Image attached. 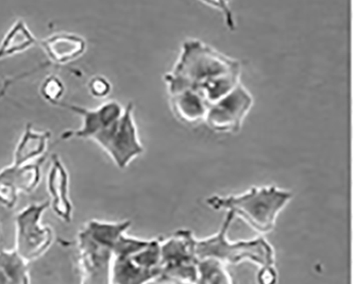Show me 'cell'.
I'll return each mask as SVG.
<instances>
[{
  "instance_id": "cell-8",
  "label": "cell",
  "mask_w": 354,
  "mask_h": 284,
  "mask_svg": "<svg viewBox=\"0 0 354 284\" xmlns=\"http://www.w3.org/2000/svg\"><path fill=\"white\" fill-rule=\"evenodd\" d=\"M49 206V200L29 205L15 218L17 234L14 250L28 263L41 258L53 244V229L41 222Z\"/></svg>"
},
{
  "instance_id": "cell-20",
  "label": "cell",
  "mask_w": 354,
  "mask_h": 284,
  "mask_svg": "<svg viewBox=\"0 0 354 284\" xmlns=\"http://www.w3.org/2000/svg\"><path fill=\"white\" fill-rule=\"evenodd\" d=\"M88 88L93 97L106 98L112 91V84L106 77L95 76L88 82Z\"/></svg>"
},
{
  "instance_id": "cell-17",
  "label": "cell",
  "mask_w": 354,
  "mask_h": 284,
  "mask_svg": "<svg viewBox=\"0 0 354 284\" xmlns=\"http://www.w3.org/2000/svg\"><path fill=\"white\" fill-rule=\"evenodd\" d=\"M0 272L8 284H30L28 262L14 249H0Z\"/></svg>"
},
{
  "instance_id": "cell-4",
  "label": "cell",
  "mask_w": 354,
  "mask_h": 284,
  "mask_svg": "<svg viewBox=\"0 0 354 284\" xmlns=\"http://www.w3.org/2000/svg\"><path fill=\"white\" fill-rule=\"evenodd\" d=\"M161 238L122 234L114 246L113 284H149L161 275Z\"/></svg>"
},
{
  "instance_id": "cell-12",
  "label": "cell",
  "mask_w": 354,
  "mask_h": 284,
  "mask_svg": "<svg viewBox=\"0 0 354 284\" xmlns=\"http://www.w3.org/2000/svg\"><path fill=\"white\" fill-rule=\"evenodd\" d=\"M47 189L50 196L49 204L55 214L63 222H72L74 207L69 197V173L58 155H53L51 159Z\"/></svg>"
},
{
  "instance_id": "cell-10",
  "label": "cell",
  "mask_w": 354,
  "mask_h": 284,
  "mask_svg": "<svg viewBox=\"0 0 354 284\" xmlns=\"http://www.w3.org/2000/svg\"><path fill=\"white\" fill-rule=\"evenodd\" d=\"M43 157L28 164H11L0 171V204L13 209L19 201V192L31 193L41 182Z\"/></svg>"
},
{
  "instance_id": "cell-11",
  "label": "cell",
  "mask_w": 354,
  "mask_h": 284,
  "mask_svg": "<svg viewBox=\"0 0 354 284\" xmlns=\"http://www.w3.org/2000/svg\"><path fill=\"white\" fill-rule=\"evenodd\" d=\"M55 106L65 108L71 112L79 114L82 117V125L80 129L65 131L61 137L62 140L72 139V138L92 140L97 133L102 132L116 122L124 113V106L115 100L104 102L96 109H86L83 106L64 104L62 102H58Z\"/></svg>"
},
{
  "instance_id": "cell-1",
  "label": "cell",
  "mask_w": 354,
  "mask_h": 284,
  "mask_svg": "<svg viewBox=\"0 0 354 284\" xmlns=\"http://www.w3.org/2000/svg\"><path fill=\"white\" fill-rule=\"evenodd\" d=\"M242 68L236 59L227 56L198 39L182 43L177 62L164 76L168 95L184 90H197L212 79Z\"/></svg>"
},
{
  "instance_id": "cell-15",
  "label": "cell",
  "mask_w": 354,
  "mask_h": 284,
  "mask_svg": "<svg viewBox=\"0 0 354 284\" xmlns=\"http://www.w3.org/2000/svg\"><path fill=\"white\" fill-rule=\"evenodd\" d=\"M50 138L51 133L49 131H37L32 126H26L23 135L14 151L12 164L21 167L45 157L44 153H46Z\"/></svg>"
},
{
  "instance_id": "cell-3",
  "label": "cell",
  "mask_w": 354,
  "mask_h": 284,
  "mask_svg": "<svg viewBox=\"0 0 354 284\" xmlns=\"http://www.w3.org/2000/svg\"><path fill=\"white\" fill-rule=\"evenodd\" d=\"M130 226V220H92L84 225L77 238L81 284H113L114 246Z\"/></svg>"
},
{
  "instance_id": "cell-14",
  "label": "cell",
  "mask_w": 354,
  "mask_h": 284,
  "mask_svg": "<svg viewBox=\"0 0 354 284\" xmlns=\"http://www.w3.org/2000/svg\"><path fill=\"white\" fill-rule=\"evenodd\" d=\"M171 113L180 123L187 126L205 124L209 104L196 90H184L168 95Z\"/></svg>"
},
{
  "instance_id": "cell-5",
  "label": "cell",
  "mask_w": 354,
  "mask_h": 284,
  "mask_svg": "<svg viewBox=\"0 0 354 284\" xmlns=\"http://www.w3.org/2000/svg\"><path fill=\"white\" fill-rule=\"evenodd\" d=\"M232 213L227 212L218 232L209 238L196 242L198 259H214L223 264H237L251 262L261 267L274 266V250L263 236L249 240L231 242L229 229L234 220Z\"/></svg>"
},
{
  "instance_id": "cell-9",
  "label": "cell",
  "mask_w": 354,
  "mask_h": 284,
  "mask_svg": "<svg viewBox=\"0 0 354 284\" xmlns=\"http://www.w3.org/2000/svg\"><path fill=\"white\" fill-rule=\"evenodd\" d=\"M253 104L252 94L241 82L230 94L209 106L205 124L215 133H239Z\"/></svg>"
},
{
  "instance_id": "cell-18",
  "label": "cell",
  "mask_w": 354,
  "mask_h": 284,
  "mask_svg": "<svg viewBox=\"0 0 354 284\" xmlns=\"http://www.w3.org/2000/svg\"><path fill=\"white\" fill-rule=\"evenodd\" d=\"M196 284H234L225 264L214 259L199 260Z\"/></svg>"
},
{
  "instance_id": "cell-6",
  "label": "cell",
  "mask_w": 354,
  "mask_h": 284,
  "mask_svg": "<svg viewBox=\"0 0 354 284\" xmlns=\"http://www.w3.org/2000/svg\"><path fill=\"white\" fill-rule=\"evenodd\" d=\"M197 238L189 229H180L169 238H161V275L159 284H196Z\"/></svg>"
},
{
  "instance_id": "cell-2",
  "label": "cell",
  "mask_w": 354,
  "mask_h": 284,
  "mask_svg": "<svg viewBox=\"0 0 354 284\" xmlns=\"http://www.w3.org/2000/svg\"><path fill=\"white\" fill-rule=\"evenodd\" d=\"M292 199V193L277 185L252 187L236 195H212L205 200L207 207L227 211L244 220L254 231L270 234L279 214Z\"/></svg>"
},
{
  "instance_id": "cell-7",
  "label": "cell",
  "mask_w": 354,
  "mask_h": 284,
  "mask_svg": "<svg viewBox=\"0 0 354 284\" xmlns=\"http://www.w3.org/2000/svg\"><path fill=\"white\" fill-rule=\"evenodd\" d=\"M92 141L102 147L120 169H127L136 158L143 155L145 148L140 142L134 120V104H127L122 116L97 133Z\"/></svg>"
},
{
  "instance_id": "cell-13",
  "label": "cell",
  "mask_w": 354,
  "mask_h": 284,
  "mask_svg": "<svg viewBox=\"0 0 354 284\" xmlns=\"http://www.w3.org/2000/svg\"><path fill=\"white\" fill-rule=\"evenodd\" d=\"M39 45L46 53L50 64L64 65L73 62L86 50V39L75 33H55L39 39Z\"/></svg>"
},
{
  "instance_id": "cell-19",
  "label": "cell",
  "mask_w": 354,
  "mask_h": 284,
  "mask_svg": "<svg viewBox=\"0 0 354 284\" xmlns=\"http://www.w3.org/2000/svg\"><path fill=\"white\" fill-rule=\"evenodd\" d=\"M41 94L47 102L57 104L61 102L65 92L64 84L59 77L48 76L41 82Z\"/></svg>"
},
{
  "instance_id": "cell-21",
  "label": "cell",
  "mask_w": 354,
  "mask_h": 284,
  "mask_svg": "<svg viewBox=\"0 0 354 284\" xmlns=\"http://www.w3.org/2000/svg\"><path fill=\"white\" fill-rule=\"evenodd\" d=\"M278 282V273L274 266L261 267L258 274L259 284H277Z\"/></svg>"
},
{
  "instance_id": "cell-16",
  "label": "cell",
  "mask_w": 354,
  "mask_h": 284,
  "mask_svg": "<svg viewBox=\"0 0 354 284\" xmlns=\"http://www.w3.org/2000/svg\"><path fill=\"white\" fill-rule=\"evenodd\" d=\"M39 44L23 19H17L0 43V60L14 56Z\"/></svg>"
},
{
  "instance_id": "cell-22",
  "label": "cell",
  "mask_w": 354,
  "mask_h": 284,
  "mask_svg": "<svg viewBox=\"0 0 354 284\" xmlns=\"http://www.w3.org/2000/svg\"><path fill=\"white\" fill-rule=\"evenodd\" d=\"M0 231H1V228H0Z\"/></svg>"
}]
</instances>
